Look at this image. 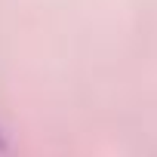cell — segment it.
Masks as SVG:
<instances>
[{
	"label": "cell",
	"mask_w": 157,
	"mask_h": 157,
	"mask_svg": "<svg viewBox=\"0 0 157 157\" xmlns=\"http://www.w3.org/2000/svg\"><path fill=\"white\" fill-rule=\"evenodd\" d=\"M6 148V139H3V132H0V151H3Z\"/></svg>",
	"instance_id": "cell-1"
}]
</instances>
